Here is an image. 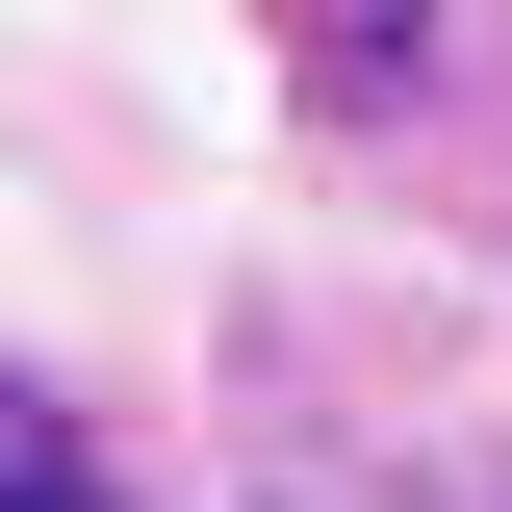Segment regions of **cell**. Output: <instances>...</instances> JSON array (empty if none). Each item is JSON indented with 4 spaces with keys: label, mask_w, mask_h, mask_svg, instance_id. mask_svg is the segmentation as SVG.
I'll use <instances>...</instances> for the list:
<instances>
[{
    "label": "cell",
    "mask_w": 512,
    "mask_h": 512,
    "mask_svg": "<svg viewBox=\"0 0 512 512\" xmlns=\"http://www.w3.org/2000/svg\"><path fill=\"white\" fill-rule=\"evenodd\" d=\"M0 512H103V461H77V410H26V384H0Z\"/></svg>",
    "instance_id": "cell-1"
}]
</instances>
